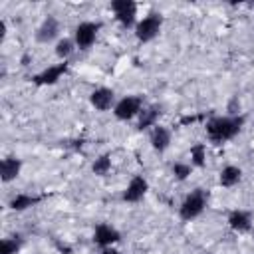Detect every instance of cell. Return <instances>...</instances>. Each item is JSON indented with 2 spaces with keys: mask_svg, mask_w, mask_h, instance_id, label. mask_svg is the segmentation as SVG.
I'll return each instance as SVG.
<instances>
[{
  "mask_svg": "<svg viewBox=\"0 0 254 254\" xmlns=\"http://www.w3.org/2000/svg\"><path fill=\"white\" fill-rule=\"evenodd\" d=\"M20 167H22L20 159H16V157H6V159L2 161V165H0L2 181H4V183H8V181L16 179V177H18V173H20Z\"/></svg>",
  "mask_w": 254,
  "mask_h": 254,
  "instance_id": "13",
  "label": "cell"
},
{
  "mask_svg": "<svg viewBox=\"0 0 254 254\" xmlns=\"http://www.w3.org/2000/svg\"><path fill=\"white\" fill-rule=\"evenodd\" d=\"M109 167H111L109 155H101V157L95 159V163H93V173H95V175H105V173L109 171Z\"/></svg>",
  "mask_w": 254,
  "mask_h": 254,
  "instance_id": "18",
  "label": "cell"
},
{
  "mask_svg": "<svg viewBox=\"0 0 254 254\" xmlns=\"http://www.w3.org/2000/svg\"><path fill=\"white\" fill-rule=\"evenodd\" d=\"M71 50H73V42H71V40H67V38L60 40V42H58V46H56V54H58L60 58H67V56L71 54Z\"/></svg>",
  "mask_w": 254,
  "mask_h": 254,
  "instance_id": "20",
  "label": "cell"
},
{
  "mask_svg": "<svg viewBox=\"0 0 254 254\" xmlns=\"http://www.w3.org/2000/svg\"><path fill=\"white\" fill-rule=\"evenodd\" d=\"M141 97H123L117 105H115V117L117 119H131L133 115H137L141 111Z\"/></svg>",
  "mask_w": 254,
  "mask_h": 254,
  "instance_id": "6",
  "label": "cell"
},
{
  "mask_svg": "<svg viewBox=\"0 0 254 254\" xmlns=\"http://www.w3.org/2000/svg\"><path fill=\"white\" fill-rule=\"evenodd\" d=\"M20 244L22 240L16 236V238H4L2 240V254H16L20 250Z\"/></svg>",
  "mask_w": 254,
  "mask_h": 254,
  "instance_id": "19",
  "label": "cell"
},
{
  "mask_svg": "<svg viewBox=\"0 0 254 254\" xmlns=\"http://www.w3.org/2000/svg\"><path fill=\"white\" fill-rule=\"evenodd\" d=\"M36 202H40V196L18 194V196H14V198L10 200V208H14V210H24V208H28V206H32V204H36Z\"/></svg>",
  "mask_w": 254,
  "mask_h": 254,
  "instance_id": "17",
  "label": "cell"
},
{
  "mask_svg": "<svg viewBox=\"0 0 254 254\" xmlns=\"http://www.w3.org/2000/svg\"><path fill=\"white\" fill-rule=\"evenodd\" d=\"M93 240H95V244H99V246H109V244H113V242L119 240V232H117L115 228H111L109 224H99V226L95 228Z\"/></svg>",
  "mask_w": 254,
  "mask_h": 254,
  "instance_id": "9",
  "label": "cell"
},
{
  "mask_svg": "<svg viewBox=\"0 0 254 254\" xmlns=\"http://www.w3.org/2000/svg\"><path fill=\"white\" fill-rule=\"evenodd\" d=\"M111 10L115 12L117 20L125 26V28H131L133 22H135V10H137V4L131 2V0H115L111 2Z\"/></svg>",
  "mask_w": 254,
  "mask_h": 254,
  "instance_id": "4",
  "label": "cell"
},
{
  "mask_svg": "<svg viewBox=\"0 0 254 254\" xmlns=\"http://www.w3.org/2000/svg\"><path fill=\"white\" fill-rule=\"evenodd\" d=\"M244 125V117L236 115V117H212L206 123V135L212 143H222L232 139Z\"/></svg>",
  "mask_w": 254,
  "mask_h": 254,
  "instance_id": "1",
  "label": "cell"
},
{
  "mask_svg": "<svg viewBox=\"0 0 254 254\" xmlns=\"http://www.w3.org/2000/svg\"><path fill=\"white\" fill-rule=\"evenodd\" d=\"M97 30H99V24H93V22H83V24H79L77 30H75V44H77V48L87 50V48L95 42Z\"/></svg>",
  "mask_w": 254,
  "mask_h": 254,
  "instance_id": "5",
  "label": "cell"
},
{
  "mask_svg": "<svg viewBox=\"0 0 254 254\" xmlns=\"http://www.w3.org/2000/svg\"><path fill=\"white\" fill-rule=\"evenodd\" d=\"M58 32H60V26H58V20L54 18V16H48L46 20H44V24L40 26V30H38V34H36V38H38V42H50V40H54L56 36H58Z\"/></svg>",
  "mask_w": 254,
  "mask_h": 254,
  "instance_id": "10",
  "label": "cell"
},
{
  "mask_svg": "<svg viewBox=\"0 0 254 254\" xmlns=\"http://www.w3.org/2000/svg\"><path fill=\"white\" fill-rule=\"evenodd\" d=\"M151 143H153V147H155L157 151H165V149L169 147V143H171V133H169V129L157 125V127L153 129V133H151Z\"/></svg>",
  "mask_w": 254,
  "mask_h": 254,
  "instance_id": "14",
  "label": "cell"
},
{
  "mask_svg": "<svg viewBox=\"0 0 254 254\" xmlns=\"http://www.w3.org/2000/svg\"><path fill=\"white\" fill-rule=\"evenodd\" d=\"M204 206H206V192H204L202 189H194V190L183 200L179 214H181L183 220H192V218H196V216L204 210Z\"/></svg>",
  "mask_w": 254,
  "mask_h": 254,
  "instance_id": "2",
  "label": "cell"
},
{
  "mask_svg": "<svg viewBox=\"0 0 254 254\" xmlns=\"http://www.w3.org/2000/svg\"><path fill=\"white\" fill-rule=\"evenodd\" d=\"M173 175H175L179 181H185V179L190 175V167H189V165H183V163H175V165H173Z\"/></svg>",
  "mask_w": 254,
  "mask_h": 254,
  "instance_id": "22",
  "label": "cell"
},
{
  "mask_svg": "<svg viewBox=\"0 0 254 254\" xmlns=\"http://www.w3.org/2000/svg\"><path fill=\"white\" fill-rule=\"evenodd\" d=\"M240 169L238 167H224L222 173H220V185L222 187H234L238 181H240Z\"/></svg>",
  "mask_w": 254,
  "mask_h": 254,
  "instance_id": "16",
  "label": "cell"
},
{
  "mask_svg": "<svg viewBox=\"0 0 254 254\" xmlns=\"http://www.w3.org/2000/svg\"><path fill=\"white\" fill-rule=\"evenodd\" d=\"M145 192H147V181L143 177H133L131 183H129V187H127V190L123 192V200L137 202V200L143 198Z\"/></svg>",
  "mask_w": 254,
  "mask_h": 254,
  "instance_id": "7",
  "label": "cell"
},
{
  "mask_svg": "<svg viewBox=\"0 0 254 254\" xmlns=\"http://www.w3.org/2000/svg\"><path fill=\"white\" fill-rule=\"evenodd\" d=\"M161 115V107L159 105H151V107H147L145 111H141V119H139V129H147V127H151L153 123H155V119Z\"/></svg>",
  "mask_w": 254,
  "mask_h": 254,
  "instance_id": "15",
  "label": "cell"
},
{
  "mask_svg": "<svg viewBox=\"0 0 254 254\" xmlns=\"http://www.w3.org/2000/svg\"><path fill=\"white\" fill-rule=\"evenodd\" d=\"M250 222H252V216H250V212H246V210H234V212H230V216H228L230 228H234V230H238V232L250 230Z\"/></svg>",
  "mask_w": 254,
  "mask_h": 254,
  "instance_id": "12",
  "label": "cell"
},
{
  "mask_svg": "<svg viewBox=\"0 0 254 254\" xmlns=\"http://www.w3.org/2000/svg\"><path fill=\"white\" fill-rule=\"evenodd\" d=\"M101 254H119V252H117V250H113V248H111V250H109V248H107V250H103V252H101Z\"/></svg>",
  "mask_w": 254,
  "mask_h": 254,
  "instance_id": "23",
  "label": "cell"
},
{
  "mask_svg": "<svg viewBox=\"0 0 254 254\" xmlns=\"http://www.w3.org/2000/svg\"><path fill=\"white\" fill-rule=\"evenodd\" d=\"M161 24H163V18L159 16V14H149L147 18H143L139 24H137V38L141 40V42H149V40H153L157 34H159V30H161Z\"/></svg>",
  "mask_w": 254,
  "mask_h": 254,
  "instance_id": "3",
  "label": "cell"
},
{
  "mask_svg": "<svg viewBox=\"0 0 254 254\" xmlns=\"http://www.w3.org/2000/svg\"><path fill=\"white\" fill-rule=\"evenodd\" d=\"M190 157H192V163H194L196 167H202V165H204V145H202V143L194 145V147L190 149Z\"/></svg>",
  "mask_w": 254,
  "mask_h": 254,
  "instance_id": "21",
  "label": "cell"
},
{
  "mask_svg": "<svg viewBox=\"0 0 254 254\" xmlns=\"http://www.w3.org/2000/svg\"><path fill=\"white\" fill-rule=\"evenodd\" d=\"M65 71H67V64H65V62H64V64H60V65H52V67L44 69L42 73H38V75L34 77V83H38V85L56 83V81L60 79V75H62V73H65Z\"/></svg>",
  "mask_w": 254,
  "mask_h": 254,
  "instance_id": "8",
  "label": "cell"
},
{
  "mask_svg": "<svg viewBox=\"0 0 254 254\" xmlns=\"http://www.w3.org/2000/svg\"><path fill=\"white\" fill-rule=\"evenodd\" d=\"M113 103V91L107 89V87H99L91 93V105L99 111H107Z\"/></svg>",
  "mask_w": 254,
  "mask_h": 254,
  "instance_id": "11",
  "label": "cell"
}]
</instances>
